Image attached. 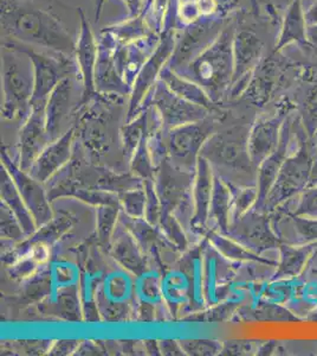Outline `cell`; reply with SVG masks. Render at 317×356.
I'll return each mask as SVG.
<instances>
[{
	"mask_svg": "<svg viewBox=\"0 0 317 356\" xmlns=\"http://www.w3.org/2000/svg\"><path fill=\"white\" fill-rule=\"evenodd\" d=\"M53 0H1V36L74 55L76 38L53 8Z\"/></svg>",
	"mask_w": 317,
	"mask_h": 356,
	"instance_id": "1",
	"label": "cell"
},
{
	"mask_svg": "<svg viewBox=\"0 0 317 356\" xmlns=\"http://www.w3.org/2000/svg\"><path fill=\"white\" fill-rule=\"evenodd\" d=\"M234 31L236 29L232 26H225L212 44L178 74L207 89L216 97L232 87Z\"/></svg>",
	"mask_w": 317,
	"mask_h": 356,
	"instance_id": "2",
	"label": "cell"
},
{
	"mask_svg": "<svg viewBox=\"0 0 317 356\" xmlns=\"http://www.w3.org/2000/svg\"><path fill=\"white\" fill-rule=\"evenodd\" d=\"M3 42L26 54L33 63L35 75L33 100L37 102V105H40V102L53 92V88L63 79L71 75H80L74 55L60 53L51 49L23 44L10 40H3Z\"/></svg>",
	"mask_w": 317,
	"mask_h": 356,
	"instance_id": "3",
	"label": "cell"
},
{
	"mask_svg": "<svg viewBox=\"0 0 317 356\" xmlns=\"http://www.w3.org/2000/svg\"><path fill=\"white\" fill-rule=\"evenodd\" d=\"M305 130L298 132V150L289 154L285 159L273 188L265 200L269 211L276 209L298 195L305 191L310 182L314 154L310 150L309 142L303 134Z\"/></svg>",
	"mask_w": 317,
	"mask_h": 356,
	"instance_id": "4",
	"label": "cell"
},
{
	"mask_svg": "<svg viewBox=\"0 0 317 356\" xmlns=\"http://www.w3.org/2000/svg\"><path fill=\"white\" fill-rule=\"evenodd\" d=\"M1 76L5 94V111L15 113L24 110L33 97L35 75L28 55L1 42Z\"/></svg>",
	"mask_w": 317,
	"mask_h": 356,
	"instance_id": "5",
	"label": "cell"
},
{
	"mask_svg": "<svg viewBox=\"0 0 317 356\" xmlns=\"http://www.w3.org/2000/svg\"><path fill=\"white\" fill-rule=\"evenodd\" d=\"M302 65H293L285 60L282 53L273 51L269 56L263 57L259 65L251 75L245 88V97L258 105H263L273 94L289 81L290 77L298 79Z\"/></svg>",
	"mask_w": 317,
	"mask_h": 356,
	"instance_id": "6",
	"label": "cell"
},
{
	"mask_svg": "<svg viewBox=\"0 0 317 356\" xmlns=\"http://www.w3.org/2000/svg\"><path fill=\"white\" fill-rule=\"evenodd\" d=\"M224 18L206 17L187 25L180 36L169 60V65L174 72H181L189 62L204 51L219 36L224 26Z\"/></svg>",
	"mask_w": 317,
	"mask_h": 356,
	"instance_id": "7",
	"label": "cell"
},
{
	"mask_svg": "<svg viewBox=\"0 0 317 356\" xmlns=\"http://www.w3.org/2000/svg\"><path fill=\"white\" fill-rule=\"evenodd\" d=\"M264 43L253 29H236L233 37V80L234 90H245L255 69L264 57Z\"/></svg>",
	"mask_w": 317,
	"mask_h": 356,
	"instance_id": "8",
	"label": "cell"
},
{
	"mask_svg": "<svg viewBox=\"0 0 317 356\" xmlns=\"http://www.w3.org/2000/svg\"><path fill=\"white\" fill-rule=\"evenodd\" d=\"M78 17V33L74 57L76 60L80 77L82 79L85 94L90 93L95 86V70H96L97 53H98V41L94 35L90 22L87 19L83 8H77Z\"/></svg>",
	"mask_w": 317,
	"mask_h": 356,
	"instance_id": "9",
	"label": "cell"
},
{
	"mask_svg": "<svg viewBox=\"0 0 317 356\" xmlns=\"http://www.w3.org/2000/svg\"><path fill=\"white\" fill-rule=\"evenodd\" d=\"M289 114V106H285L284 110L280 111L276 115L261 120L255 125L250 136L249 152L256 164H262L265 158L269 157L277 149L282 129Z\"/></svg>",
	"mask_w": 317,
	"mask_h": 356,
	"instance_id": "10",
	"label": "cell"
},
{
	"mask_svg": "<svg viewBox=\"0 0 317 356\" xmlns=\"http://www.w3.org/2000/svg\"><path fill=\"white\" fill-rule=\"evenodd\" d=\"M98 41V53H97L96 70H95V85L103 89H121L127 86L121 77L115 60L117 41L112 33L107 30H102Z\"/></svg>",
	"mask_w": 317,
	"mask_h": 356,
	"instance_id": "11",
	"label": "cell"
},
{
	"mask_svg": "<svg viewBox=\"0 0 317 356\" xmlns=\"http://www.w3.org/2000/svg\"><path fill=\"white\" fill-rule=\"evenodd\" d=\"M308 24L305 21V10L302 0H291L285 11L284 18L282 21L281 31L278 33L277 41L273 48L275 53H282L288 45L296 44L307 49H313L308 36ZM314 50V49H313Z\"/></svg>",
	"mask_w": 317,
	"mask_h": 356,
	"instance_id": "12",
	"label": "cell"
},
{
	"mask_svg": "<svg viewBox=\"0 0 317 356\" xmlns=\"http://www.w3.org/2000/svg\"><path fill=\"white\" fill-rule=\"evenodd\" d=\"M317 243H282L278 247L280 260L273 280H293L305 272L316 253Z\"/></svg>",
	"mask_w": 317,
	"mask_h": 356,
	"instance_id": "13",
	"label": "cell"
},
{
	"mask_svg": "<svg viewBox=\"0 0 317 356\" xmlns=\"http://www.w3.org/2000/svg\"><path fill=\"white\" fill-rule=\"evenodd\" d=\"M291 127H293V122L288 115V118L285 119L283 129H282L281 140H280L277 149L262 162L261 174H259V191H258V200L262 203L265 202L266 196L271 191L283 163L289 156L288 152H289L290 142H291Z\"/></svg>",
	"mask_w": 317,
	"mask_h": 356,
	"instance_id": "14",
	"label": "cell"
},
{
	"mask_svg": "<svg viewBox=\"0 0 317 356\" xmlns=\"http://www.w3.org/2000/svg\"><path fill=\"white\" fill-rule=\"evenodd\" d=\"M286 218L300 239L298 243H317V218L300 216L293 213H288Z\"/></svg>",
	"mask_w": 317,
	"mask_h": 356,
	"instance_id": "15",
	"label": "cell"
},
{
	"mask_svg": "<svg viewBox=\"0 0 317 356\" xmlns=\"http://www.w3.org/2000/svg\"><path fill=\"white\" fill-rule=\"evenodd\" d=\"M293 214L317 218V186H309L300 195Z\"/></svg>",
	"mask_w": 317,
	"mask_h": 356,
	"instance_id": "16",
	"label": "cell"
},
{
	"mask_svg": "<svg viewBox=\"0 0 317 356\" xmlns=\"http://www.w3.org/2000/svg\"><path fill=\"white\" fill-rule=\"evenodd\" d=\"M121 3L127 10L128 18H137L145 11L147 0H121Z\"/></svg>",
	"mask_w": 317,
	"mask_h": 356,
	"instance_id": "17",
	"label": "cell"
},
{
	"mask_svg": "<svg viewBox=\"0 0 317 356\" xmlns=\"http://www.w3.org/2000/svg\"><path fill=\"white\" fill-rule=\"evenodd\" d=\"M305 21L308 26L317 24V1L305 10Z\"/></svg>",
	"mask_w": 317,
	"mask_h": 356,
	"instance_id": "18",
	"label": "cell"
},
{
	"mask_svg": "<svg viewBox=\"0 0 317 356\" xmlns=\"http://www.w3.org/2000/svg\"><path fill=\"white\" fill-rule=\"evenodd\" d=\"M307 36H308V41L313 47L314 50H317V24L308 26Z\"/></svg>",
	"mask_w": 317,
	"mask_h": 356,
	"instance_id": "19",
	"label": "cell"
},
{
	"mask_svg": "<svg viewBox=\"0 0 317 356\" xmlns=\"http://www.w3.org/2000/svg\"><path fill=\"white\" fill-rule=\"evenodd\" d=\"M94 1V10H95V21L98 23L100 21L101 15L103 11V6L105 4V0H93Z\"/></svg>",
	"mask_w": 317,
	"mask_h": 356,
	"instance_id": "20",
	"label": "cell"
},
{
	"mask_svg": "<svg viewBox=\"0 0 317 356\" xmlns=\"http://www.w3.org/2000/svg\"><path fill=\"white\" fill-rule=\"evenodd\" d=\"M309 186H317V154L314 156L313 166H311V175H310Z\"/></svg>",
	"mask_w": 317,
	"mask_h": 356,
	"instance_id": "21",
	"label": "cell"
},
{
	"mask_svg": "<svg viewBox=\"0 0 317 356\" xmlns=\"http://www.w3.org/2000/svg\"><path fill=\"white\" fill-rule=\"evenodd\" d=\"M313 139H314V146H315V149L317 150V126L315 131H314L313 134Z\"/></svg>",
	"mask_w": 317,
	"mask_h": 356,
	"instance_id": "22",
	"label": "cell"
},
{
	"mask_svg": "<svg viewBox=\"0 0 317 356\" xmlns=\"http://www.w3.org/2000/svg\"><path fill=\"white\" fill-rule=\"evenodd\" d=\"M253 1H255V0H252V3H253Z\"/></svg>",
	"mask_w": 317,
	"mask_h": 356,
	"instance_id": "23",
	"label": "cell"
}]
</instances>
